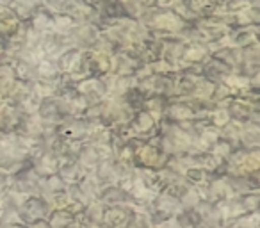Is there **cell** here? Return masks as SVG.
Segmentation results:
<instances>
[{
  "instance_id": "1",
  "label": "cell",
  "mask_w": 260,
  "mask_h": 228,
  "mask_svg": "<svg viewBox=\"0 0 260 228\" xmlns=\"http://www.w3.org/2000/svg\"><path fill=\"white\" fill-rule=\"evenodd\" d=\"M139 22H141L143 25H145V29L155 38L173 36V34L182 36L185 27L191 23L175 8H157V6L146 8L145 11H143L141 18H139Z\"/></svg>"
},
{
  "instance_id": "2",
  "label": "cell",
  "mask_w": 260,
  "mask_h": 228,
  "mask_svg": "<svg viewBox=\"0 0 260 228\" xmlns=\"http://www.w3.org/2000/svg\"><path fill=\"white\" fill-rule=\"evenodd\" d=\"M125 127L130 138L146 141V139H152L159 134V118L153 116L152 112L141 109V111L132 112V116L126 120Z\"/></svg>"
},
{
  "instance_id": "3",
  "label": "cell",
  "mask_w": 260,
  "mask_h": 228,
  "mask_svg": "<svg viewBox=\"0 0 260 228\" xmlns=\"http://www.w3.org/2000/svg\"><path fill=\"white\" fill-rule=\"evenodd\" d=\"M40 100L41 98L34 87V82H22V80H15L8 96H6V102L16 105L23 112H34L38 109Z\"/></svg>"
},
{
  "instance_id": "4",
  "label": "cell",
  "mask_w": 260,
  "mask_h": 228,
  "mask_svg": "<svg viewBox=\"0 0 260 228\" xmlns=\"http://www.w3.org/2000/svg\"><path fill=\"white\" fill-rule=\"evenodd\" d=\"M50 202L41 194H27L25 200L18 205V219L25 224L45 221L50 214Z\"/></svg>"
},
{
  "instance_id": "5",
  "label": "cell",
  "mask_w": 260,
  "mask_h": 228,
  "mask_svg": "<svg viewBox=\"0 0 260 228\" xmlns=\"http://www.w3.org/2000/svg\"><path fill=\"white\" fill-rule=\"evenodd\" d=\"M198 116V111L189 98H170L159 120L168 121V123H187Z\"/></svg>"
},
{
  "instance_id": "6",
  "label": "cell",
  "mask_w": 260,
  "mask_h": 228,
  "mask_svg": "<svg viewBox=\"0 0 260 228\" xmlns=\"http://www.w3.org/2000/svg\"><path fill=\"white\" fill-rule=\"evenodd\" d=\"M130 50L134 52L136 57L143 62L145 66L155 64L162 59V52H164V43L159 38L152 36V34H146L145 38H141L139 41H136L134 45H130Z\"/></svg>"
},
{
  "instance_id": "7",
  "label": "cell",
  "mask_w": 260,
  "mask_h": 228,
  "mask_svg": "<svg viewBox=\"0 0 260 228\" xmlns=\"http://www.w3.org/2000/svg\"><path fill=\"white\" fill-rule=\"evenodd\" d=\"M143 68H145V64L136 57V54L128 47L121 48L111 55V73H114V75L132 77L138 75Z\"/></svg>"
},
{
  "instance_id": "8",
  "label": "cell",
  "mask_w": 260,
  "mask_h": 228,
  "mask_svg": "<svg viewBox=\"0 0 260 228\" xmlns=\"http://www.w3.org/2000/svg\"><path fill=\"white\" fill-rule=\"evenodd\" d=\"M45 8L55 13H66L72 15L77 22H91L93 18V8L86 6L82 0H41Z\"/></svg>"
},
{
  "instance_id": "9",
  "label": "cell",
  "mask_w": 260,
  "mask_h": 228,
  "mask_svg": "<svg viewBox=\"0 0 260 228\" xmlns=\"http://www.w3.org/2000/svg\"><path fill=\"white\" fill-rule=\"evenodd\" d=\"M175 9L187 22H194V20L203 18V16L216 15L217 0H177Z\"/></svg>"
},
{
  "instance_id": "10",
  "label": "cell",
  "mask_w": 260,
  "mask_h": 228,
  "mask_svg": "<svg viewBox=\"0 0 260 228\" xmlns=\"http://www.w3.org/2000/svg\"><path fill=\"white\" fill-rule=\"evenodd\" d=\"M102 30L98 29L94 23L91 22H77L73 25V29L70 30L66 36L70 40V45L72 47H77L80 50H87V48H93L94 43L100 38Z\"/></svg>"
},
{
  "instance_id": "11",
  "label": "cell",
  "mask_w": 260,
  "mask_h": 228,
  "mask_svg": "<svg viewBox=\"0 0 260 228\" xmlns=\"http://www.w3.org/2000/svg\"><path fill=\"white\" fill-rule=\"evenodd\" d=\"M68 47H72V45H70V40L66 34L48 30V32H41L38 50H40V54L43 55V57L54 59L55 61Z\"/></svg>"
},
{
  "instance_id": "12",
  "label": "cell",
  "mask_w": 260,
  "mask_h": 228,
  "mask_svg": "<svg viewBox=\"0 0 260 228\" xmlns=\"http://www.w3.org/2000/svg\"><path fill=\"white\" fill-rule=\"evenodd\" d=\"M134 216L136 210L132 207H126L125 203H121V205H105L102 224L105 228H128Z\"/></svg>"
},
{
  "instance_id": "13",
  "label": "cell",
  "mask_w": 260,
  "mask_h": 228,
  "mask_svg": "<svg viewBox=\"0 0 260 228\" xmlns=\"http://www.w3.org/2000/svg\"><path fill=\"white\" fill-rule=\"evenodd\" d=\"M224 41H226V45H232V47L237 48H244L253 43H260V25L228 27Z\"/></svg>"
},
{
  "instance_id": "14",
  "label": "cell",
  "mask_w": 260,
  "mask_h": 228,
  "mask_svg": "<svg viewBox=\"0 0 260 228\" xmlns=\"http://www.w3.org/2000/svg\"><path fill=\"white\" fill-rule=\"evenodd\" d=\"M23 111L9 102H0V134L8 136L15 134L18 131V125L22 121Z\"/></svg>"
},
{
  "instance_id": "15",
  "label": "cell",
  "mask_w": 260,
  "mask_h": 228,
  "mask_svg": "<svg viewBox=\"0 0 260 228\" xmlns=\"http://www.w3.org/2000/svg\"><path fill=\"white\" fill-rule=\"evenodd\" d=\"M2 2L22 23L30 22L32 16L38 13V9L43 6L41 0H2Z\"/></svg>"
},
{
  "instance_id": "16",
  "label": "cell",
  "mask_w": 260,
  "mask_h": 228,
  "mask_svg": "<svg viewBox=\"0 0 260 228\" xmlns=\"http://www.w3.org/2000/svg\"><path fill=\"white\" fill-rule=\"evenodd\" d=\"M210 57V48L203 43L196 41H184V50H182V61L189 66H200Z\"/></svg>"
},
{
  "instance_id": "17",
  "label": "cell",
  "mask_w": 260,
  "mask_h": 228,
  "mask_svg": "<svg viewBox=\"0 0 260 228\" xmlns=\"http://www.w3.org/2000/svg\"><path fill=\"white\" fill-rule=\"evenodd\" d=\"M98 202L104 205H121V203H130L132 196L123 185L119 184H107L98 192ZM134 203V202H132Z\"/></svg>"
},
{
  "instance_id": "18",
  "label": "cell",
  "mask_w": 260,
  "mask_h": 228,
  "mask_svg": "<svg viewBox=\"0 0 260 228\" xmlns=\"http://www.w3.org/2000/svg\"><path fill=\"white\" fill-rule=\"evenodd\" d=\"M232 72H234L232 66H228L226 62L214 57V55H210V57L202 64V75L209 80H214V82H223Z\"/></svg>"
},
{
  "instance_id": "19",
  "label": "cell",
  "mask_w": 260,
  "mask_h": 228,
  "mask_svg": "<svg viewBox=\"0 0 260 228\" xmlns=\"http://www.w3.org/2000/svg\"><path fill=\"white\" fill-rule=\"evenodd\" d=\"M228 27H241V25H260V6H251L248 9L226 16Z\"/></svg>"
},
{
  "instance_id": "20",
  "label": "cell",
  "mask_w": 260,
  "mask_h": 228,
  "mask_svg": "<svg viewBox=\"0 0 260 228\" xmlns=\"http://www.w3.org/2000/svg\"><path fill=\"white\" fill-rule=\"evenodd\" d=\"M251 6H260V0H217L216 15L226 20V16L235 15L242 9L251 8Z\"/></svg>"
},
{
  "instance_id": "21",
  "label": "cell",
  "mask_w": 260,
  "mask_h": 228,
  "mask_svg": "<svg viewBox=\"0 0 260 228\" xmlns=\"http://www.w3.org/2000/svg\"><path fill=\"white\" fill-rule=\"evenodd\" d=\"M77 217L79 214H73L66 209H54L45 221L50 228H72L77 223Z\"/></svg>"
},
{
  "instance_id": "22",
  "label": "cell",
  "mask_w": 260,
  "mask_h": 228,
  "mask_svg": "<svg viewBox=\"0 0 260 228\" xmlns=\"http://www.w3.org/2000/svg\"><path fill=\"white\" fill-rule=\"evenodd\" d=\"M80 52H82V50H80V48H77V47H68V48H66V50L62 52L57 59H55V64H57L59 72L70 75V73L77 68V64H79Z\"/></svg>"
},
{
  "instance_id": "23",
  "label": "cell",
  "mask_w": 260,
  "mask_h": 228,
  "mask_svg": "<svg viewBox=\"0 0 260 228\" xmlns=\"http://www.w3.org/2000/svg\"><path fill=\"white\" fill-rule=\"evenodd\" d=\"M15 73L11 70V64L9 62H2L0 64V102H4L6 96H8L9 89L15 84Z\"/></svg>"
},
{
  "instance_id": "24",
  "label": "cell",
  "mask_w": 260,
  "mask_h": 228,
  "mask_svg": "<svg viewBox=\"0 0 260 228\" xmlns=\"http://www.w3.org/2000/svg\"><path fill=\"white\" fill-rule=\"evenodd\" d=\"M116 4L123 9V13L126 15V18L130 20H139L145 11V6H143L141 0H114Z\"/></svg>"
},
{
  "instance_id": "25",
  "label": "cell",
  "mask_w": 260,
  "mask_h": 228,
  "mask_svg": "<svg viewBox=\"0 0 260 228\" xmlns=\"http://www.w3.org/2000/svg\"><path fill=\"white\" fill-rule=\"evenodd\" d=\"M9 175L8 173H4V170H0V196L4 194L6 191L9 189Z\"/></svg>"
},
{
  "instance_id": "26",
  "label": "cell",
  "mask_w": 260,
  "mask_h": 228,
  "mask_svg": "<svg viewBox=\"0 0 260 228\" xmlns=\"http://www.w3.org/2000/svg\"><path fill=\"white\" fill-rule=\"evenodd\" d=\"M0 228H29L25 223H18V221H9V223H4Z\"/></svg>"
},
{
  "instance_id": "27",
  "label": "cell",
  "mask_w": 260,
  "mask_h": 228,
  "mask_svg": "<svg viewBox=\"0 0 260 228\" xmlns=\"http://www.w3.org/2000/svg\"><path fill=\"white\" fill-rule=\"evenodd\" d=\"M8 61H9L8 50H6L4 43H0V64H2V62H8Z\"/></svg>"
},
{
  "instance_id": "28",
  "label": "cell",
  "mask_w": 260,
  "mask_h": 228,
  "mask_svg": "<svg viewBox=\"0 0 260 228\" xmlns=\"http://www.w3.org/2000/svg\"><path fill=\"white\" fill-rule=\"evenodd\" d=\"M82 2H84V4H86V6H89V8H98V6H100L102 4V2H105V0H82Z\"/></svg>"
},
{
  "instance_id": "29",
  "label": "cell",
  "mask_w": 260,
  "mask_h": 228,
  "mask_svg": "<svg viewBox=\"0 0 260 228\" xmlns=\"http://www.w3.org/2000/svg\"><path fill=\"white\" fill-rule=\"evenodd\" d=\"M29 228H50V226L47 224V221H38V223L29 224Z\"/></svg>"
}]
</instances>
